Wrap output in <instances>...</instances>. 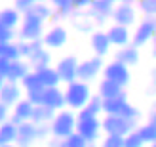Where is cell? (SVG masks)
Wrapping results in <instances>:
<instances>
[{
  "mask_svg": "<svg viewBox=\"0 0 156 147\" xmlns=\"http://www.w3.org/2000/svg\"><path fill=\"white\" fill-rule=\"evenodd\" d=\"M137 10L145 13V17H156V0H139Z\"/></svg>",
  "mask_w": 156,
  "mask_h": 147,
  "instance_id": "34",
  "label": "cell"
},
{
  "mask_svg": "<svg viewBox=\"0 0 156 147\" xmlns=\"http://www.w3.org/2000/svg\"><path fill=\"white\" fill-rule=\"evenodd\" d=\"M46 23L38 21L30 15H23V23L19 27V40L23 42H36V40H42L44 35H46Z\"/></svg>",
  "mask_w": 156,
  "mask_h": 147,
  "instance_id": "6",
  "label": "cell"
},
{
  "mask_svg": "<svg viewBox=\"0 0 156 147\" xmlns=\"http://www.w3.org/2000/svg\"><path fill=\"white\" fill-rule=\"evenodd\" d=\"M15 38H19V31H15V29H4V27H0V44L17 42Z\"/></svg>",
  "mask_w": 156,
  "mask_h": 147,
  "instance_id": "36",
  "label": "cell"
},
{
  "mask_svg": "<svg viewBox=\"0 0 156 147\" xmlns=\"http://www.w3.org/2000/svg\"><path fill=\"white\" fill-rule=\"evenodd\" d=\"M137 130V122L124 119V117H114V115H105L103 117V134L105 136H129L131 132Z\"/></svg>",
  "mask_w": 156,
  "mask_h": 147,
  "instance_id": "4",
  "label": "cell"
},
{
  "mask_svg": "<svg viewBox=\"0 0 156 147\" xmlns=\"http://www.w3.org/2000/svg\"><path fill=\"white\" fill-rule=\"evenodd\" d=\"M21 23H23V13L19 10H15L13 6L4 8L2 13H0V27H4V29H15V31H19Z\"/></svg>",
  "mask_w": 156,
  "mask_h": 147,
  "instance_id": "20",
  "label": "cell"
},
{
  "mask_svg": "<svg viewBox=\"0 0 156 147\" xmlns=\"http://www.w3.org/2000/svg\"><path fill=\"white\" fill-rule=\"evenodd\" d=\"M76 126H78V115L71 109H63L51 120V138L67 140L69 136H73L76 132Z\"/></svg>",
  "mask_w": 156,
  "mask_h": 147,
  "instance_id": "2",
  "label": "cell"
},
{
  "mask_svg": "<svg viewBox=\"0 0 156 147\" xmlns=\"http://www.w3.org/2000/svg\"><path fill=\"white\" fill-rule=\"evenodd\" d=\"M105 31H107L108 38H111V44L116 46V50H118V48H124V46H129L131 40H133V33H131L128 27L114 25V23H112V25L108 27V29H105Z\"/></svg>",
  "mask_w": 156,
  "mask_h": 147,
  "instance_id": "17",
  "label": "cell"
},
{
  "mask_svg": "<svg viewBox=\"0 0 156 147\" xmlns=\"http://www.w3.org/2000/svg\"><path fill=\"white\" fill-rule=\"evenodd\" d=\"M23 94H25V90H23L21 84H17V82H2V86H0V103L10 107L13 111V107L25 97Z\"/></svg>",
  "mask_w": 156,
  "mask_h": 147,
  "instance_id": "13",
  "label": "cell"
},
{
  "mask_svg": "<svg viewBox=\"0 0 156 147\" xmlns=\"http://www.w3.org/2000/svg\"><path fill=\"white\" fill-rule=\"evenodd\" d=\"M34 109H36V105L30 103L27 97H23L21 101L13 107L10 120L13 122V124H17V126L25 124V122H30V120H33V115H34Z\"/></svg>",
  "mask_w": 156,
  "mask_h": 147,
  "instance_id": "16",
  "label": "cell"
},
{
  "mask_svg": "<svg viewBox=\"0 0 156 147\" xmlns=\"http://www.w3.org/2000/svg\"><path fill=\"white\" fill-rule=\"evenodd\" d=\"M156 36V17H145L143 21L137 23V27L133 31V40L131 44L137 46V48H143L147 44H152Z\"/></svg>",
  "mask_w": 156,
  "mask_h": 147,
  "instance_id": "9",
  "label": "cell"
},
{
  "mask_svg": "<svg viewBox=\"0 0 156 147\" xmlns=\"http://www.w3.org/2000/svg\"><path fill=\"white\" fill-rule=\"evenodd\" d=\"M17 136H19L17 124H13L12 120L2 122V126H0V143L2 145H15L17 143Z\"/></svg>",
  "mask_w": 156,
  "mask_h": 147,
  "instance_id": "25",
  "label": "cell"
},
{
  "mask_svg": "<svg viewBox=\"0 0 156 147\" xmlns=\"http://www.w3.org/2000/svg\"><path fill=\"white\" fill-rule=\"evenodd\" d=\"M91 147H101V145H91Z\"/></svg>",
  "mask_w": 156,
  "mask_h": 147,
  "instance_id": "49",
  "label": "cell"
},
{
  "mask_svg": "<svg viewBox=\"0 0 156 147\" xmlns=\"http://www.w3.org/2000/svg\"><path fill=\"white\" fill-rule=\"evenodd\" d=\"M149 147H156V143H152V145H149Z\"/></svg>",
  "mask_w": 156,
  "mask_h": 147,
  "instance_id": "48",
  "label": "cell"
},
{
  "mask_svg": "<svg viewBox=\"0 0 156 147\" xmlns=\"http://www.w3.org/2000/svg\"><path fill=\"white\" fill-rule=\"evenodd\" d=\"M95 96L90 88V84H86L82 80H74L65 86V97H67V109H71L74 113L82 111L86 105L90 103V99Z\"/></svg>",
  "mask_w": 156,
  "mask_h": 147,
  "instance_id": "1",
  "label": "cell"
},
{
  "mask_svg": "<svg viewBox=\"0 0 156 147\" xmlns=\"http://www.w3.org/2000/svg\"><path fill=\"white\" fill-rule=\"evenodd\" d=\"M149 122L152 126H156V109H154V107H152V111L149 113Z\"/></svg>",
  "mask_w": 156,
  "mask_h": 147,
  "instance_id": "44",
  "label": "cell"
},
{
  "mask_svg": "<svg viewBox=\"0 0 156 147\" xmlns=\"http://www.w3.org/2000/svg\"><path fill=\"white\" fill-rule=\"evenodd\" d=\"M42 40H44V46L48 50H61L69 42V31L61 23H53L51 27H48Z\"/></svg>",
  "mask_w": 156,
  "mask_h": 147,
  "instance_id": "12",
  "label": "cell"
},
{
  "mask_svg": "<svg viewBox=\"0 0 156 147\" xmlns=\"http://www.w3.org/2000/svg\"><path fill=\"white\" fill-rule=\"evenodd\" d=\"M34 2H36V0H34Z\"/></svg>",
  "mask_w": 156,
  "mask_h": 147,
  "instance_id": "50",
  "label": "cell"
},
{
  "mask_svg": "<svg viewBox=\"0 0 156 147\" xmlns=\"http://www.w3.org/2000/svg\"><path fill=\"white\" fill-rule=\"evenodd\" d=\"M103 115L124 117V119H129V120H135V122H137L139 117H141V113H139L137 107L128 101L126 92L116 99H103Z\"/></svg>",
  "mask_w": 156,
  "mask_h": 147,
  "instance_id": "3",
  "label": "cell"
},
{
  "mask_svg": "<svg viewBox=\"0 0 156 147\" xmlns=\"http://www.w3.org/2000/svg\"><path fill=\"white\" fill-rule=\"evenodd\" d=\"M97 94L103 99H116V97H120L124 94V88L120 86V84L108 80V79H103L97 84Z\"/></svg>",
  "mask_w": 156,
  "mask_h": 147,
  "instance_id": "24",
  "label": "cell"
},
{
  "mask_svg": "<svg viewBox=\"0 0 156 147\" xmlns=\"http://www.w3.org/2000/svg\"><path fill=\"white\" fill-rule=\"evenodd\" d=\"M137 134L141 136V140L145 141V145H152V143H156V126H152L151 122L137 126Z\"/></svg>",
  "mask_w": 156,
  "mask_h": 147,
  "instance_id": "32",
  "label": "cell"
},
{
  "mask_svg": "<svg viewBox=\"0 0 156 147\" xmlns=\"http://www.w3.org/2000/svg\"><path fill=\"white\" fill-rule=\"evenodd\" d=\"M50 63H51V53H50L48 48H44L42 52H38L36 56H33L29 59V65H30L33 71H40L44 67H51Z\"/></svg>",
  "mask_w": 156,
  "mask_h": 147,
  "instance_id": "30",
  "label": "cell"
},
{
  "mask_svg": "<svg viewBox=\"0 0 156 147\" xmlns=\"http://www.w3.org/2000/svg\"><path fill=\"white\" fill-rule=\"evenodd\" d=\"M112 23L114 25H122V27H133L137 23V6L131 4H116L114 12H112Z\"/></svg>",
  "mask_w": 156,
  "mask_h": 147,
  "instance_id": "14",
  "label": "cell"
},
{
  "mask_svg": "<svg viewBox=\"0 0 156 147\" xmlns=\"http://www.w3.org/2000/svg\"><path fill=\"white\" fill-rule=\"evenodd\" d=\"M21 86H23V90H25V94H27V92L44 88V84L40 82V79H38V73H36V71H30V73L25 76V79L21 80Z\"/></svg>",
  "mask_w": 156,
  "mask_h": 147,
  "instance_id": "33",
  "label": "cell"
},
{
  "mask_svg": "<svg viewBox=\"0 0 156 147\" xmlns=\"http://www.w3.org/2000/svg\"><path fill=\"white\" fill-rule=\"evenodd\" d=\"M152 56L156 57V36H154V40H152Z\"/></svg>",
  "mask_w": 156,
  "mask_h": 147,
  "instance_id": "45",
  "label": "cell"
},
{
  "mask_svg": "<svg viewBox=\"0 0 156 147\" xmlns=\"http://www.w3.org/2000/svg\"><path fill=\"white\" fill-rule=\"evenodd\" d=\"M112 12H114V4L107 2V0H95L93 6L90 8V19H93L97 25H103L107 19L112 17Z\"/></svg>",
  "mask_w": 156,
  "mask_h": 147,
  "instance_id": "19",
  "label": "cell"
},
{
  "mask_svg": "<svg viewBox=\"0 0 156 147\" xmlns=\"http://www.w3.org/2000/svg\"><path fill=\"white\" fill-rule=\"evenodd\" d=\"M2 147H19V145H2Z\"/></svg>",
  "mask_w": 156,
  "mask_h": 147,
  "instance_id": "47",
  "label": "cell"
},
{
  "mask_svg": "<svg viewBox=\"0 0 156 147\" xmlns=\"http://www.w3.org/2000/svg\"><path fill=\"white\" fill-rule=\"evenodd\" d=\"M19 59H23L21 48H19V40L17 42L0 44V61H19Z\"/></svg>",
  "mask_w": 156,
  "mask_h": 147,
  "instance_id": "26",
  "label": "cell"
},
{
  "mask_svg": "<svg viewBox=\"0 0 156 147\" xmlns=\"http://www.w3.org/2000/svg\"><path fill=\"white\" fill-rule=\"evenodd\" d=\"M76 132L80 136H84L90 145H93L101 138V132H103V120H101L99 117H78Z\"/></svg>",
  "mask_w": 156,
  "mask_h": 147,
  "instance_id": "7",
  "label": "cell"
},
{
  "mask_svg": "<svg viewBox=\"0 0 156 147\" xmlns=\"http://www.w3.org/2000/svg\"><path fill=\"white\" fill-rule=\"evenodd\" d=\"M103 79H108V80H112L116 84H120L122 88H126L129 84V80H131V67L112 59V61H108V63L105 65Z\"/></svg>",
  "mask_w": 156,
  "mask_h": 147,
  "instance_id": "11",
  "label": "cell"
},
{
  "mask_svg": "<svg viewBox=\"0 0 156 147\" xmlns=\"http://www.w3.org/2000/svg\"><path fill=\"white\" fill-rule=\"evenodd\" d=\"M44 92H46V88L33 90V92H27L25 97L29 99L30 103H34V105H42V101H44Z\"/></svg>",
  "mask_w": 156,
  "mask_h": 147,
  "instance_id": "38",
  "label": "cell"
},
{
  "mask_svg": "<svg viewBox=\"0 0 156 147\" xmlns=\"http://www.w3.org/2000/svg\"><path fill=\"white\" fill-rule=\"evenodd\" d=\"M90 46L93 50V56H99V57H105L108 52H111V38H108L107 31H93L91 36H90Z\"/></svg>",
  "mask_w": 156,
  "mask_h": 147,
  "instance_id": "18",
  "label": "cell"
},
{
  "mask_svg": "<svg viewBox=\"0 0 156 147\" xmlns=\"http://www.w3.org/2000/svg\"><path fill=\"white\" fill-rule=\"evenodd\" d=\"M105 59L99 56H91L88 59L80 61V67H78V80H82L86 84H90L91 80H95L97 76L105 71Z\"/></svg>",
  "mask_w": 156,
  "mask_h": 147,
  "instance_id": "8",
  "label": "cell"
},
{
  "mask_svg": "<svg viewBox=\"0 0 156 147\" xmlns=\"http://www.w3.org/2000/svg\"><path fill=\"white\" fill-rule=\"evenodd\" d=\"M33 71L29 65V61L19 59V61H0V76L4 82H17L21 84V80Z\"/></svg>",
  "mask_w": 156,
  "mask_h": 147,
  "instance_id": "5",
  "label": "cell"
},
{
  "mask_svg": "<svg viewBox=\"0 0 156 147\" xmlns=\"http://www.w3.org/2000/svg\"><path fill=\"white\" fill-rule=\"evenodd\" d=\"M126 145V138L124 136H105L101 147H124Z\"/></svg>",
  "mask_w": 156,
  "mask_h": 147,
  "instance_id": "37",
  "label": "cell"
},
{
  "mask_svg": "<svg viewBox=\"0 0 156 147\" xmlns=\"http://www.w3.org/2000/svg\"><path fill=\"white\" fill-rule=\"evenodd\" d=\"M53 13H55V10L51 8L50 2H36V4H33V8H30L29 12H25L23 15H30V17L46 23V21L53 19Z\"/></svg>",
  "mask_w": 156,
  "mask_h": 147,
  "instance_id": "23",
  "label": "cell"
},
{
  "mask_svg": "<svg viewBox=\"0 0 156 147\" xmlns=\"http://www.w3.org/2000/svg\"><path fill=\"white\" fill-rule=\"evenodd\" d=\"M48 147H65V140H55V138H51Z\"/></svg>",
  "mask_w": 156,
  "mask_h": 147,
  "instance_id": "43",
  "label": "cell"
},
{
  "mask_svg": "<svg viewBox=\"0 0 156 147\" xmlns=\"http://www.w3.org/2000/svg\"><path fill=\"white\" fill-rule=\"evenodd\" d=\"M38 73V79H40V82L44 84V88H55L61 84V79H59V75L55 71V67H44L40 69V71H36Z\"/></svg>",
  "mask_w": 156,
  "mask_h": 147,
  "instance_id": "27",
  "label": "cell"
},
{
  "mask_svg": "<svg viewBox=\"0 0 156 147\" xmlns=\"http://www.w3.org/2000/svg\"><path fill=\"white\" fill-rule=\"evenodd\" d=\"M78 67H80V59L76 56H65L57 59V65H55V71L61 79V84H71L74 80H78Z\"/></svg>",
  "mask_w": 156,
  "mask_h": 147,
  "instance_id": "10",
  "label": "cell"
},
{
  "mask_svg": "<svg viewBox=\"0 0 156 147\" xmlns=\"http://www.w3.org/2000/svg\"><path fill=\"white\" fill-rule=\"evenodd\" d=\"M51 136V124H38V140H48Z\"/></svg>",
  "mask_w": 156,
  "mask_h": 147,
  "instance_id": "40",
  "label": "cell"
},
{
  "mask_svg": "<svg viewBox=\"0 0 156 147\" xmlns=\"http://www.w3.org/2000/svg\"><path fill=\"white\" fill-rule=\"evenodd\" d=\"M95 0H73L74 10H90Z\"/></svg>",
  "mask_w": 156,
  "mask_h": 147,
  "instance_id": "41",
  "label": "cell"
},
{
  "mask_svg": "<svg viewBox=\"0 0 156 147\" xmlns=\"http://www.w3.org/2000/svg\"><path fill=\"white\" fill-rule=\"evenodd\" d=\"M42 105L50 107L55 113L67 109V97H65V88L61 86H55V88H46L44 92V101Z\"/></svg>",
  "mask_w": 156,
  "mask_h": 147,
  "instance_id": "15",
  "label": "cell"
},
{
  "mask_svg": "<svg viewBox=\"0 0 156 147\" xmlns=\"http://www.w3.org/2000/svg\"><path fill=\"white\" fill-rule=\"evenodd\" d=\"M19 48H21L23 59L29 61L33 56H36L38 52H42L46 46H44V40H36V42H23V40H19Z\"/></svg>",
  "mask_w": 156,
  "mask_h": 147,
  "instance_id": "31",
  "label": "cell"
},
{
  "mask_svg": "<svg viewBox=\"0 0 156 147\" xmlns=\"http://www.w3.org/2000/svg\"><path fill=\"white\" fill-rule=\"evenodd\" d=\"M124 147H145V141L141 140V136H139L137 130H135V132H131L129 136H126V145Z\"/></svg>",
  "mask_w": 156,
  "mask_h": 147,
  "instance_id": "39",
  "label": "cell"
},
{
  "mask_svg": "<svg viewBox=\"0 0 156 147\" xmlns=\"http://www.w3.org/2000/svg\"><path fill=\"white\" fill-rule=\"evenodd\" d=\"M107 2H111V4H114V6H116V4H120V0H107Z\"/></svg>",
  "mask_w": 156,
  "mask_h": 147,
  "instance_id": "46",
  "label": "cell"
},
{
  "mask_svg": "<svg viewBox=\"0 0 156 147\" xmlns=\"http://www.w3.org/2000/svg\"><path fill=\"white\" fill-rule=\"evenodd\" d=\"M10 111H12L10 107H6V105L0 103V120H2V122L10 120V117H12V113H10Z\"/></svg>",
  "mask_w": 156,
  "mask_h": 147,
  "instance_id": "42",
  "label": "cell"
},
{
  "mask_svg": "<svg viewBox=\"0 0 156 147\" xmlns=\"http://www.w3.org/2000/svg\"><path fill=\"white\" fill-rule=\"evenodd\" d=\"M137 2H139V0H137Z\"/></svg>",
  "mask_w": 156,
  "mask_h": 147,
  "instance_id": "51",
  "label": "cell"
},
{
  "mask_svg": "<svg viewBox=\"0 0 156 147\" xmlns=\"http://www.w3.org/2000/svg\"><path fill=\"white\" fill-rule=\"evenodd\" d=\"M55 111L50 109V107L46 105H36L34 109V115H33V122L38 126V124H51V120L55 119Z\"/></svg>",
  "mask_w": 156,
  "mask_h": 147,
  "instance_id": "29",
  "label": "cell"
},
{
  "mask_svg": "<svg viewBox=\"0 0 156 147\" xmlns=\"http://www.w3.org/2000/svg\"><path fill=\"white\" fill-rule=\"evenodd\" d=\"M34 141H38V126L33 120L25 122V124L19 126V136H17V143L19 147H30Z\"/></svg>",
  "mask_w": 156,
  "mask_h": 147,
  "instance_id": "21",
  "label": "cell"
},
{
  "mask_svg": "<svg viewBox=\"0 0 156 147\" xmlns=\"http://www.w3.org/2000/svg\"><path fill=\"white\" fill-rule=\"evenodd\" d=\"M101 113H103V97L95 94L82 111H78V117H99Z\"/></svg>",
  "mask_w": 156,
  "mask_h": 147,
  "instance_id": "28",
  "label": "cell"
},
{
  "mask_svg": "<svg viewBox=\"0 0 156 147\" xmlns=\"http://www.w3.org/2000/svg\"><path fill=\"white\" fill-rule=\"evenodd\" d=\"M114 59L120 61V63L128 65V67H133L139 63V59H141V53H139V48L133 44L129 46H124V48H118L114 52Z\"/></svg>",
  "mask_w": 156,
  "mask_h": 147,
  "instance_id": "22",
  "label": "cell"
},
{
  "mask_svg": "<svg viewBox=\"0 0 156 147\" xmlns=\"http://www.w3.org/2000/svg\"><path fill=\"white\" fill-rule=\"evenodd\" d=\"M65 147H91V145L88 143V140H86L84 136L74 132L73 136H69L67 140H65Z\"/></svg>",
  "mask_w": 156,
  "mask_h": 147,
  "instance_id": "35",
  "label": "cell"
}]
</instances>
